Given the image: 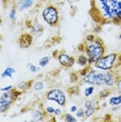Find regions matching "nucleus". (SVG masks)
Here are the masks:
<instances>
[{"label": "nucleus", "mask_w": 121, "mask_h": 122, "mask_svg": "<svg viewBox=\"0 0 121 122\" xmlns=\"http://www.w3.org/2000/svg\"><path fill=\"white\" fill-rule=\"evenodd\" d=\"M89 13L92 20L99 25H121V0H91Z\"/></svg>", "instance_id": "obj_1"}, {"label": "nucleus", "mask_w": 121, "mask_h": 122, "mask_svg": "<svg viewBox=\"0 0 121 122\" xmlns=\"http://www.w3.org/2000/svg\"><path fill=\"white\" fill-rule=\"evenodd\" d=\"M118 76L114 70L102 71L98 69H93L92 66L89 68L87 73L81 77V81L84 84L92 86H106V87H114L116 85Z\"/></svg>", "instance_id": "obj_2"}, {"label": "nucleus", "mask_w": 121, "mask_h": 122, "mask_svg": "<svg viewBox=\"0 0 121 122\" xmlns=\"http://www.w3.org/2000/svg\"><path fill=\"white\" fill-rule=\"evenodd\" d=\"M84 52L89 57V65L92 66L98 59H100L103 54H106V45L101 39L96 37L93 41L82 43Z\"/></svg>", "instance_id": "obj_3"}, {"label": "nucleus", "mask_w": 121, "mask_h": 122, "mask_svg": "<svg viewBox=\"0 0 121 122\" xmlns=\"http://www.w3.org/2000/svg\"><path fill=\"white\" fill-rule=\"evenodd\" d=\"M21 94L22 92L16 88H13L7 92H3V94L0 96V114L6 113Z\"/></svg>", "instance_id": "obj_4"}, {"label": "nucleus", "mask_w": 121, "mask_h": 122, "mask_svg": "<svg viewBox=\"0 0 121 122\" xmlns=\"http://www.w3.org/2000/svg\"><path fill=\"white\" fill-rule=\"evenodd\" d=\"M117 57H118V53H116V52H112V53H109V54H103L92 66H94V68L98 69V70L112 71L115 69Z\"/></svg>", "instance_id": "obj_5"}, {"label": "nucleus", "mask_w": 121, "mask_h": 122, "mask_svg": "<svg viewBox=\"0 0 121 122\" xmlns=\"http://www.w3.org/2000/svg\"><path fill=\"white\" fill-rule=\"evenodd\" d=\"M42 18L47 25L51 27H55L59 25V22H60L59 10L53 4L46 5L42 10Z\"/></svg>", "instance_id": "obj_6"}, {"label": "nucleus", "mask_w": 121, "mask_h": 122, "mask_svg": "<svg viewBox=\"0 0 121 122\" xmlns=\"http://www.w3.org/2000/svg\"><path fill=\"white\" fill-rule=\"evenodd\" d=\"M45 98L48 101L56 102L60 107H65L67 103V97L65 92L60 88H52L45 94Z\"/></svg>", "instance_id": "obj_7"}, {"label": "nucleus", "mask_w": 121, "mask_h": 122, "mask_svg": "<svg viewBox=\"0 0 121 122\" xmlns=\"http://www.w3.org/2000/svg\"><path fill=\"white\" fill-rule=\"evenodd\" d=\"M57 61H59L60 65L62 66L63 68L65 69H69V68H72L76 63V59L72 55H69L67 54L66 52H59L56 56Z\"/></svg>", "instance_id": "obj_8"}, {"label": "nucleus", "mask_w": 121, "mask_h": 122, "mask_svg": "<svg viewBox=\"0 0 121 122\" xmlns=\"http://www.w3.org/2000/svg\"><path fill=\"white\" fill-rule=\"evenodd\" d=\"M97 101L92 100V99H87L84 102V110H85V118L88 119L90 117H92L93 115L96 113L97 111Z\"/></svg>", "instance_id": "obj_9"}, {"label": "nucleus", "mask_w": 121, "mask_h": 122, "mask_svg": "<svg viewBox=\"0 0 121 122\" xmlns=\"http://www.w3.org/2000/svg\"><path fill=\"white\" fill-rule=\"evenodd\" d=\"M32 42H34V36L30 34V32H23L18 39L19 46L22 49L28 48L29 46H31Z\"/></svg>", "instance_id": "obj_10"}, {"label": "nucleus", "mask_w": 121, "mask_h": 122, "mask_svg": "<svg viewBox=\"0 0 121 122\" xmlns=\"http://www.w3.org/2000/svg\"><path fill=\"white\" fill-rule=\"evenodd\" d=\"M45 110L43 109H35L31 112V120L32 121H42L45 119Z\"/></svg>", "instance_id": "obj_11"}, {"label": "nucleus", "mask_w": 121, "mask_h": 122, "mask_svg": "<svg viewBox=\"0 0 121 122\" xmlns=\"http://www.w3.org/2000/svg\"><path fill=\"white\" fill-rule=\"evenodd\" d=\"M76 62L79 66H81V67H87V66H90L89 65V57L87 56V54L85 53V52H82L77 56V59H76Z\"/></svg>", "instance_id": "obj_12"}, {"label": "nucleus", "mask_w": 121, "mask_h": 122, "mask_svg": "<svg viewBox=\"0 0 121 122\" xmlns=\"http://www.w3.org/2000/svg\"><path fill=\"white\" fill-rule=\"evenodd\" d=\"M34 4V0H20L18 3V10L20 12H23L25 10H28Z\"/></svg>", "instance_id": "obj_13"}, {"label": "nucleus", "mask_w": 121, "mask_h": 122, "mask_svg": "<svg viewBox=\"0 0 121 122\" xmlns=\"http://www.w3.org/2000/svg\"><path fill=\"white\" fill-rule=\"evenodd\" d=\"M16 73V69L14 67H6L3 70V72L1 73V77L2 78H7V77H10V78H12L13 75Z\"/></svg>", "instance_id": "obj_14"}, {"label": "nucleus", "mask_w": 121, "mask_h": 122, "mask_svg": "<svg viewBox=\"0 0 121 122\" xmlns=\"http://www.w3.org/2000/svg\"><path fill=\"white\" fill-rule=\"evenodd\" d=\"M109 104L111 105V107H118V105H120L121 104V94L110 97Z\"/></svg>", "instance_id": "obj_15"}, {"label": "nucleus", "mask_w": 121, "mask_h": 122, "mask_svg": "<svg viewBox=\"0 0 121 122\" xmlns=\"http://www.w3.org/2000/svg\"><path fill=\"white\" fill-rule=\"evenodd\" d=\"M31 85H32V81H21L17 85L16 89H18L20 92L23 93V92H25L26 90H28V89L31 87Z\"/></svg>", "instance_id": "obj_16"}, {"label": "nucleus", "mask_w": 121, "mask_h": 122, "mask_svg": "<svg viewBox=\"0 0 121 122\" xmlns=\"http://www.w3.org/2000/svg\"><path fill=\"white\" fill-rule=\"evenodd\" d=\"M29 29H30V34H39V35H41L43 32V30H44V28H43V26L41 25V24H39V23H34L32 25H30L29 26Z\"/></svg>", "instance_id": "obj_17"}, {"label": "nucleus", "mask_w": 121, "mask_h": 122, "mask_svg": "<svg viewBox=\"0 0 121 122\" xmlns=\"http://www.w3.org/2000/svg\"><path fill=\"white\" fill-rule=\"evenodd\" d=\"M44 82L42 80H37V81H35L34 84H32V88H34L35 91H37V92H40V91L44 90Z\"/></svg>", "instance_id": "obj_18"}, {"label": "nucleus", "mask_w": 121, "mask_h": 122, "mask_svg": "<svg viewBox=\"0 0 121 122\" xmlns=\"http://www.w3.org/2000/svg\"><path fill=\"white\" fill-rule=\"evenodd\" d=\"M94 91H95V86L90 85L89 87H87L86 89H85V91H84V95H85V97H90L91 95H93Z\"/></svg>", "instance_id": "obj_19"}, {"label": "nucleus", "mask_w": 121, "mask_h": 122, "mask_svg": "<svg viewBox=\"0 0 121 122\" xmlns=\"http://www.w3.org/2000/svg\"><path fill=\"white\" fill-rule=\"evenodd\" d=\"M49 62H50V57L49 56H43L41 57V59L39 60V66L40 67H46V66L49 64Z\"/></svg>", "instance_id": "obj_20"}, {"label": "nucleus", "mask_w": 121, "mask_h": 122, "mask_svg": "<svg viewBox=\"0 0 121 122\" xmlns=\"http://www.w3.org/2000/svg\"><path fill=\"white\" fill-rule=\"evenodd\" d=\"M63 120L66 121V122H76L77 121V118L74 117V116L71 115V114H65Z\"/></svg>", "instance_id": "obj_21"}, {"label": "nucleus", "mask_w": 121, "mask_h": 122, "mask_svg": "<svg viewBox=\"0 0 121 122\" xmlns=\"http://www.w3.org/2000/svg\"><path fill=\"white\" fill-rule=\"evenodd\" d=\"M16 13H17V7L13 6L12 10H10V14H9V18H10V21H13V22L16 21Z\"/></svg>", "instance_id": "obj_22"}, {"label": "nucleus", "mask_w": 121, "mask_h": 122, "mask_svg": "<svg viewBox=\"0 0 121 122\" xmlns=\"http://www.w3.org/2000/svg\"><path fill=\"white\" fill-rule=\"evenodd\" d=\"M26 67H27V69H28L30 72H32V73H35V72L39 71V67H37V66L34 65V64H31V63H28V64H27Z\"/></svg>", "instance_id": "obj_23"}, {"label": "nucleus", "mask_w": 121, "mask_h": 122, "mask_svg": "<svg viewBox=\"0 0 121 122\" xmlns=\"http://www.w3.org/2000/svg\"><path fill=\"white\" fill-rule=\"evenodd\" d=\"M75 115H76V118L84 119L85 118V110H84V107H79V109H77V111L75 112Z\"/></svg>", "instance_id": "obj_24"}, {"label": "nucleus", "mask_w": 121, "mask_h": 122, "mask_svg": "<svg viewBox=\"0 0 121 122\" xmlns=\"http://www.w3.org/2000/svg\"><path fill=\"white\" fill-rule=\"evenodd\" d=\"M110 94H111V91L110 90H102L99 94V99H104L106 97H108Z\"/></svg>", "instance_id": "obj_25"}, {"label": "nucleus", "mask_w": 121, "mask_h": 122, "mask_svg": "<svg viewBox=\"0 0 121 122\" xmlns=\"http://www.w3.org/2000/svg\"><path fill=\"white\" fill-rule=\"evenodd\" d=\"M54 111H55V109H54L53 107H51V105H47V107H45V112H46V114H48V115H54Z\"/></svg>", "instance_id": "obj_26"}, {"label": "nucleus", "mask_w": 121, "mask_h": 122, "mask_svg": "<svg viewBox=\"0 0 121 122\" xmlns=\"http://www.w3.org/2000/svg\"><path fill=\"white\" fill-rule=\"evenodd\" d=\"M116 88H117V92L118 94H121V77H118L116 80Z\"/></svg>", "instance_id": "obj_27"}, {"label": "nucleus", "mask_w": 121, "mask_h": 122, "mask_svg": "<svg viewBox=\"0 0 121 122\" xmlns=\"http://www.w3.org/2000/svg\"><path fill=\"white\" fill-rule=\"evenodd\" d=\"M95 35L94 34H90V35H87L86 38H85V41H87V42H91V41H93L95 39Z\"/></svg>", "instance_id": "obj_28"}, {"label": "nucleus", "mask_w": 121, "mask_h": 122, "mask_svg": "<svg viewBox=\"0 0 121 122\" xmlns=\"http://www.w3.org/2000/svg\"><path fill=\"white\" fill-rule=\"evenodd\" d=\"M14 87L13 86H7V87H4V88H1L0 89V91L1 92H7V91H10V90H12Z\"/></svg>", "instance_id": "obj_29"}, {"label": "nucleus", "mask_w": 121, "mask_h": 122, "mask_svg": "<svg viewBox=\"0 0 121 122\" xmlns=\"http://www.w3.org/2000/svg\"><path fill=\"white\" fill-rule=\"evenodd\" d=\"M60 115H62V110H60V107L55 109V111H54V116H60Z\"/></svg>", "instance_id": "obj_30"}, {"label": "nucleus", "mask_w": 121, "mask_h": 122, "mask_svg": "<svg viewBox=\"0 0 121 122\" xmlns=\"http://www.w3.org/2000/svg\"><path fill=\"white\" fill-rule=\"evenodd\" d=\"M77 109H78V107H76V105H72V107H71V109H70V111H71V113H75L76 111H77Z\"/></svg>", "instance_id": "obj_31"}, {"label": "nucleus", "mask_w": 121, "mask_h": 122, "mask_svg": "<svg viewBox=\"0 0 121 122\" xmlns=\"http://www.w3.org/2000/svg\"><path fill=\"white\" fill-rule=\"evenodd\" d=\"M41 1H44V2H45V1H48V0H41Z\"/></svg>", "instance_id": "obj_32"}, {"label": "nucleus", "mask_w": 121, "mask_h": 122, "mask_svg": "<svg viewBox=\"0 0 121 122\" xmlns=\"http://www.w3.org/2000/svg\"><path fill=\"white\" fill-rule=\"evenodd\" d=\"M119 38H120V39H121V34H120V35H119Z\"/></svg>", "instance_id": "obj_33"}, {"label": "nucleus", "mask_w": 121, "mask_h": 122, "mask_svg": "<svg viewBox=\"0 0 121 122\" xmlns=\"http://www.w3.org/2000/svg\"><path fill=\"white\" fill-rule=\"evenodd\" d=\"M120 68H121V67H120Z\"/></svg>", "instance_id": "obj_34"}]
</instances>
